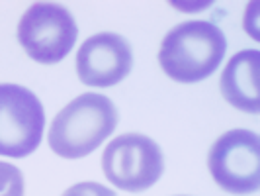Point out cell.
<instances>
[{
	"mask_svg": "<svg viewBox=\"0 0 260 196\" xmlns=\"http://www.w3.org/2000/svg\"><path fill=\"white\" fill-rule=\"evenodd\" d=\"M117 110L114 102L96 92L77 96L53 118L49 147L59 157L80 159L92 153L116 130Z\"/></svg>",
	"mask_w": 260,
	"mask_h": 196,
	"instance_id": "obj_1",
	"label": "cell"
},
{
	"mask_svg": "<svg viewBox=\"0 0 260 196\" xmlns=\"http://www.w3.org/2000/svg\"><path fill=\"white\" fill-rule=\"evenodd\" d=\"M225 49L227 39L219 27L211 22L194 20L172 27L167 34L158 61L172 80L198 82L221 65Z\"/></svg>",
	"mask_w": 260,
	"mask_h": 196,
	"instance_id": "obj_2",
	"label": "cell"
},
{
	"mask_svg": "<svg viewBox=\"0 0 260 196\" xmlns=\"http://www.w3.org/2000/svg\"><path fill=\"white\" fill-rule=\"evenodd\" d=\"M78 36L73 14L53 2L31 4L18 24V39L38 63L53 65L71 53Z\"/></svg>",
	"mask_w": 260,
	"mask_h": 196,
	"instance_id": "obj_3",
	"label": "cell"
},
{
	"mask_svg": "<svg viewBox=\"0 0 260 196\" xmlns=\"http://www.w3.org/2000/svg\"><path fill=\"white\" fill-rule=\"evenodd\" d=\"M106 179L127 192H141L160 179L165 159L160 147L147 135L125 133L112 139L102 155Z\"/></svg>",
	"mask_w": 260,
	"mask_h": 196,
	"instance_id": "obj_4",
	"label": "cell"
},
{
	"mask_svg": "<svg viewBox=\"0 0 260 196\" xmlns=\"http://www.w3.org/2000/svg\"><path fill=\"white\" fill-rule=\"evenodd\" d=\"M45 112L38 96L20 85H0V155H31L41 144Z\"/></svg>",
	"mask_w": 260,
	"mask_h": 196,
	"instance_id": "obj_5",
	"label": "cell"
},
{
	"mask_svg": "<svg viewBox=\"0 0 260 196\" xmlns=\"http://www.w3.org/2000/svg\"><path fill=\"white\" fill-rule=\"evenodd\" d=\"M209 173L223 190L250 194L260 188V139L250 130H231L211 145Z\"/></svg>",
	"mask_w": 260,
	"mask_h": 196,
	"instance_id": "obj_6",
	"label": "cell"
},
{
	"mask_svg": "<svg viewBox=\"0 0 260 196\" xmlns=\"http://www.w3.org/2000/svg\"><path fill=\"white\" fill-rule=\"evenodd\" d=\"M133 51L127 39L117 34H96L77 53L78 78L96 89L114 87L129 75Z\"/></svg>",
	"mask_w": 260,
	"mask_h": 196,
	"instance_id": "obj_7",
	"label": "cell"
},
{
	"mask_svg": "<svg viewBox=\"0 0 260 196\" xmlns=\"http://www.w3.org/2000/svg\"><path fill=\"white\" fill-rule=\"evenodd\" d=\"M260 53L256 49L239 51L229 59L221 75V92L225 100L237 110L248 114L260 112L258 98Z\"/></svg>",
	"mask_w": 260,
	"mask_h": 196,
	"instance_id": "obj_8",
	"label": "cell"
},
{
	"mask_svg": "<svg viewBox=\"0 0 260 196\" xmlns=\"http://www.w3.org/2000/svg\"><path fill=\"white\" fill-rule=\"evenodd\" d=\"M26 184L22 171L10 163L0 161V196H24Z\"/></svg>",
	"mask_w": 260,
	"mask_h": 196,
	"instance_id": "obj_9",
	"label": "cell"
},
{
	"mask_svg": "<svg viewBox=\"0 0 260 196\" xmlns=\"http://www.w3.org/2000/svg\"><path fill=\"white\" fill-rule=\"evenodd\" d=\"M63 196H116V192L110 190V188H106L104 184L78 183V184H73L69 190H65Z\"/></svg>",
	"mask_w": 260,
	"mask_h": 196,
	"instance_id": "obj_10",
	"label": "cell"
}]
</instances>
